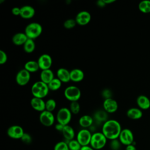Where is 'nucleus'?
<instances>
[{"instance_id": "obj_1", "label": "nucleus", "mask_w": 150, "mask_h": 150, "mask_svg": "<svg viewBox=\"0 0 150 150\" xmlns=\"http://www.w3.org/2000/svg\"><path fill=\"white\" fill-rule=\"evenodd\" d=\"M122 130L121 124L115 120H108L104 122L101 132L107 139H118Z\"/></svg>"}, {"instance_id": "obj_2", "label": "nucleus", "mask_w": 150, "mask_h": 150, "mask_svg": "<svg viewBox=\"0 0 150 150\" xmlns=\"http://www.w3.org/2000/svg\"><path fill=\"white\" fill-rule=\"evenodd\" d=\"M49 91L47 84L40 80L35 82L31 87V93L34 97L43 98L48 94Z\"/></svg>"}, {"instance_id": "obj_3", "label": "nucleus", "mask_w": 150, "mask_h": 150, "mask_svg": "<svg viewBox=\"0 0 150 150\" xmlns=\"http://www.w3.org/2000/svg\"><path fill=\"white\" fill-rule=\"evenodd\" d=\"M43 28L42 25L38 22H31L29 23L25 29V33L28 39H35L42 33Z\"/></svg>"}, {"instance_id": "obj_4", "label": "nucleus", "mask_w": 150, "mask_h": 150, "mask_svg": "<svg viewBox=\"0 0 150 150\" xmlns=\"http://www.w3.org/2000/svg\"><path fill=\"white\" fill-rule=\"evenodd\" d=\"M107 141V138L102 132H96L92 134L90 145L94 150H100L105 146Z\"/></svg>"}, {"instance_id": "obj_5", "label": "nucleus", "mask_w": 150, "mask_h": 150, "mask_svg": "<svg viewBox=\"0 0 150 150\" xmlns=\"http://www.w3.org/2000/svg\"><path fill=\"white\" fill-rule=\"evenodd\" d=\"M81 95L80 89L76 86H69L64 90L65 98L70 102L78 101L81 97Z\"/></svg>"}, {"instance_id": "obj_6", "label": "nucleus", "mask_w": 150, "mask_h": 150, "mask_svg": "<svg viewBox=\"0 0 150 150\" xmlns=\"http://www.w3.org/2000/svg\"><path fill=\"white\" fill-rule=\"evenodd\" d=\"M72 113L70 109L67 107L60 108L56 114V120L58 123L65 126L69 125L71 120Z\"/></svg>"}, {"instance_id": "obj_7", "label": "nucleus", "mask_w": 150, "mask_h": 150, "mask_svg": "<svg viewBox=\"0 0 150 150\" xmlns=\"http://www.w3.org/2000/svg\"><path fill=\"white\" fill-rule=\"evenodd\" d=\"M91 136L92 134L89 129L83 128L77 132L76 135V139L81 146L90 145Z\"/></svg>"}, {"instance_id": "obj_8", "label": "nucleus", "mask_w": 150, "mask_h": 150, "mask_svg": "<svg viewBox=\"0 0 150 150\" xmlns=\"http://www.w3.org/2000/svg\"><path fill=\"white\" fill-rule=\"evenodd\" d=\"M122 145L127 146L134 144V137L132 132L128 128L122 129L118 138Z\"/></svg>"}, {"instance_id": "obj_9", "label": "nucleus", "mask_w": 150, "mask_h": 150, "mask_svg": "<svg viewBox=\"0 0 150 150\" xmlns=\"http://www.w3.org/2000/svg\"><path fill=\"white\" fill-rule=\"evenodd\" d=\"M39 117L40 122L45 127H50L54 122L55 118L52 112L45 110L40 113Z\"/></svg>"}, {"instance_id": "obj_10", "label": "nucleus", "mask_w": 150, "mask_h": 150, "mask_svg": "<svg viewBox=\"0 0 150 150\" xmlns=\"http://www.w3.org/2000/svg\"><path fill=\"white\" fill-rule=\"evenodd\" d=\"M30 73L25 69L20 70L16 74L15 80L16 83L21 86L26 85L30 81Z\"/></svg>"}, {"instance_id": "obj_11", "label": "nucleus", "mask_w": 150, "mask_h": 150, "mask_svg": "<svg viewBox=\"0 0 150 150\" xmlns=\"http://www.w3.org/2000/svg\"><path fill=\"white\" fill-rule=\"evenodd\" d=\"M6 132L9 137L15 139H21L25 133L22 127L18 125H13L10 126L8 128Z\"/></svg>"}, {"instance_id": "obj_12", "label": "nucleus", "mask_w": 150, "mask_h": 150, "mask_svg": "<svg viewBox=\"0 0 150 150\" xmlns=\"http://www.w3.org/2000/svg\"><path fill=\"white\" fill-rule=\"evenodd\" d=\"M39 69L42 70L50 69L52 65L53 60L52 57L46 53L41 54L37 60Z\"/></svg>"}, {"instance_id": "obj_13", "label": "nucleus", "mask_w": 150, "mask_h": 150, "mask_svg": "<svg viewBox=\"0 0 150 150\" xmlns=\"http://www.w3.org/2000/svg\"><path fill=\"white\" fill-rule=\"evenodd\" d=\"M91 19L90 12L86 11H81L79 12L75 17V20L77 25L84 26L89 23Z\"/></svg>"}, {"instance_id": "obj_14", "label": "nucleus", "mask_w": 150, "mask_h": 150, "mask_svg": "<svg viewBox=\"0 0 150 150\" xmlns=\"http://www.w3.org/2000/svg\"><path fill=\"white\" fill-rule=\"evenodd\" d=\"M103 105L104 111L107 113H114L118 108L117 101L112 98L104 99Z\"/></svg>"}, {"instance_id": "obj_15", "label": "nucleus", "mask_w": 150, "mask_h": 150, "mask_svg": "<svg viewBox=\"0 0 150 150\" xmlns=\"http://www.w3.org/2000/svg\"><path fill=\"white\" fill-rule=\"evenodd\" d=\"M30 104L33 109L37 111L41 112L46 110L45 101L43 98L33 97L30 100Z\"/></svg>"}, {"instance_id": "obj_16", "label": "nucleus", "mask_w": 150, "mask_h": 150, "mask_svg": "<svg viewBox=\"0 0 150 150\" xmlns=\"http://www.w3.org/2000/svg\"><path fill=\"white\" fill-rule=\"evenodd\" d=\"M35 10L34 8L30 5H24L21 7L20 16L23 19H30L34 16Z\"/></svg>"}, {"instance_id": "obj_17", "label": "nucleus", "mask_w": 150, "mask_h": 150, "mask_svg": "<svg viewBox=\"0 0 150 150\" xmlns=\"http://www.w3.org/2000/svg\"><path fill=\"white\" fill-rule=\"evenodd\" d=\"M70 81L73 82H80L82 81L84 77L83 71L80 69H73L70 71Z\"/></svg>"}, {"instance_id": "obj_18", "label": "nucleus", "mask_w": 150, "mask_h": 150, "mask_svg": "<svg viewBox=\"0 0 150 150\" xmlns=\"http://www.w3.org/2000/svg\"><path fill=\"white\" fill-rule=\"evenodd\" d=\"M137 104L141 110H146L150 108V100L145 95H140L137 98Z\"/></svg>"}, {"instance_id": "obj_19", "label": "nucleus", "mask_w": 150, "mask_h": 150, "mask_svg": "<svg viewBox=\"0 0 150 150\" xmlns=\"http://www.w3.org/2000/svg\"><path fill=\"white\" fill-rule=\"evenodd\" d=\"M57 78L62 83H68L70 81V71L66 68H59L56 72Z\"/></svg>"}, {"instance_id": "obj_20", "label": "nucleus", "mask_w": 150, "mask_h": 150, "mask_svg": "<svg viewBox=\"0 0 150 150\" xmlns=\"http://www.w3.org/2000/svg\"><path fill=\"white\" fill-rule=\"evenodd\" d=\"M28 38L23 32H18L15 33L12 38V43L16 46L23 45L28 40Z\"/></svg>"}, {"instance_id": "obj_21", "label": "nucleus", "mask_w": 150, "mask_h": 150, "mask_svg": "<svg viewBox=\"0 0 150 150\" xmlns=\"http://www.w3.org/2000/svg\"><path fill=\"white\" fill-rule=\"evenodd\" d=\"M54 78V73L51 69L42 70L40 72V80L46 84H49Z\"/></svg>"}, {"instance_id": "obj_22", "label": "nucleus", "mask_w": 150, "mask_h": 150, "mask_svg": "<svg viewBox=\"0 0 150 150\" xmlns=\"http://www.w3.org/2000/svg\"><path fill=\"white\" fill-rule=\"evenodd\" d=\"M143 112L139 108L132 107L127 111V116L131 120H138L142 118Z\"/></svg>"}, {"instance_id": "obj_23", "label": "nucleus", "mask_w": 150, "mask_h": 150, "mask_svg": "<svg viewBox=\"0 0 150 150\" xmlns=\"http://www.w3.org/2000/svg\"><path fill=\"white\" fill-rule=\"evenodd\" d=\"M93 123V118L89 115H83L79 120V124L83 128L87 129L90 127Z\"/></svg>"}, {"instance_id": "obj_24", "label": "nucleus", "mask_w": 150, "mask_h": 150, "mask_svg": "<svg viewBox=\"0 0 150 150\" xmlns=\"http://www.w3.org/2000/svg\"><path fill=\"white\" fill-rule=\"evenodd\" d=\"M63 137L68 141L74 139L75 132L74 129L69 125H65L62 132Z\"/></svg>"}, {"instance_id": "obj_25", "label": "nucleus", "mask_w": 150, "mask_h": 150, "mask_svg": "<svg viewBox=\"0 0 150 150\" xmlns=\"http://www.w3.org/2000/svg\"><path fill=\"white\" fill-rule=\"evenodd\" d=\"M23 69L26 70L30 73L36 72L40 69L38 63L36 60H29L26 62L24 65Z\"/></svg>"}, {"instance_id": "obj_26", "label": "nucleus", "mask_w": 150, "mask_h": 150, "mask_svg": "<svg viewBox=\"0 0 150 150\" xmlns=\"http://www.w3.org/2000/svg\"><path fill=\"white\" fill-rule=\"evenodd\" d=\"M35 43L34 40L31 39H28L26 42L23 45L24 51L27 53H31L33 52L35 49Z\"/></svg>"}, {"instance_id": "obj_27", "label": "nucleus", "mask_w": 150, "mask_h": 150, "mask_svg": "<svg viewBox=\"0 0 150 150\" xmlns=\"http://www.w3.org/2000/svg\"><path fill=\"white\" fill-rule=\"evenodd\" d=\"M138 9L144 13H150V1L144 0L138 4Z\"/></svg>"}, {"instance_id": "obj_28", "label": "nucleus", "mask_w": 150, "mask_h": 150, "mask_svg": "<svg viewBox=\"0 0 150 150\" xmlns=\"http://www.w3.org/2000/svg\"><path fill=\"white\" fill-rule=\"evenodd\" d=\"M62 82L57 77L54 78L49 84H47L49 90L56 91L59 90L62 86Z\"/></svg>"}, {"instance_id": "obj_29", "label": "nucleus", "mask_w": 150, "mask_h": 150, "mask_svg": "<svg viewBox=\"0 0 150 150\" xmlns=\"http://www.w3.org/2000/svg\"><path fill=\"white\" fill-rule=\"evenodd\" d=\"M107 112H106L105 111H98L96 112L94 115V118L95 119L99 122H105L107 120Z\"/></svg>"}, {"instance_id": "obj_30", "label": "nucleus", "mask_w": 150, "mask_h": 150, "mask_svg": "<svg viewBox=\"0 0 150 150\" xmlns=\"http://www.w3.org/2000/svg\"><path fill=\"white\" fill-rule=\"evenodd\" d=\"M56 107V102L53 98L48 99L45 101V108L46 110L48 111L52 112Z\"/></svg>"}, {"instance_id": "obj_31", "label": "nucleus", "mask_w": 150, "mask_h": 150, "mask_svg": "<svg viewBox=\"0 0 150 150\" xmlns=\"http://www.w3.org/2000/svg\"><path fill=\"white\" fill-rule=\"evenodd\" d=\"M67 145L69 148V150H80L81 145L77 141V139H72L67 142Z\"/></svg>"}, {"instance_id": "obj_32", "label": "nucleus", "mask_w": 150, "mask_h": 150, "mask_svg": "<svg viewBox=\"0 0 150 150\" xmlns=\"http://www.w3.org/2000/svg\"><path fill=\"white\" fill-rule=\"evenodd\" d=\"M71 112L73 114H77L80 111V105L78 101L71 102L69 106Z\"/></svg>"}, {"instance_id": "obj_33", "label": "nucleus", "mask_w": 150, "mask_h": 150, "mask_svg": "<svg viewBox=\"0 0 150 150\" xmlns=\"http://www.w3.org/2000/svg\"><path fill=\"white\" fill-rule=\"evenodd\" d=\"M77 25L75 19H68L66 20L63 23V26L64 28L67 29H73L75 26Z\"/></svg>"}, {"instance_id": "obj_34", "label": "nucleus", "mask_w": 150, "mask_h": 150, "mask_svg": "<svg viewBox=\"0 0 150 150\" xmlns=\"http://www.w3.org/2000/svg\"><path fill=\"white\" fill-rule=\"evenodd\" d=\"M53 150H69L67 142L65 141H59L57 142L54 146Z\"/></svg>"}, {"instance_id": "obj_35", "label": "nucleus", "mask_w": 150, "mask_h": 150, "mask_svg": "<svg viewBox=\"0 0 150 150\" xmlns=\"http://www.w3.org/2000/svg\"><path fill=\"white\" fill-rule=\"evenodd\" d=\"M121 143L118 139L111 140L110 144V147L111 150H120L121 145Z\"/></svg>"}, {"instance_id": "obj_36", "label": "nucleus", "mask_w": 150, "mask_h": 150, "mask_svg": "<svg viewBox=\"0 0 150 150\" xmlns=\"http://www.w3.org/2000/svg\"><path fill=\"white\" fill-rule=\"evenodd\" d=\"M21 140L25 144H30L32 141V138L29 134L25 132L21 138Z\"/></svg>"}, {"instance_id": "obj_37", "label": "nucleus", "mask_w": 150, "mask_h": 150, "mask_svg": "<svg viewBox=\"0 0 150 150\" xmlns=\"http://www.w3.org/2000/svg\"><path fill=\"white\" fill-rule=\"evenodd\" d=\"M8 60V56L6 52L2 50H0V64H5Z\"/></svg>"}, {"instance_id": "obj_38", "label": "nucleus", "mask_w": 150, "mask_h": 150, "mask_svg": "<svg viewBox=\"0 0 150 150\" xmlns=\"http://www.w3.org/2000/svg\"><path fill=\"white\" fill-rule=\"evenodd\" d=\"M12 13L15 15V16H20V13H21V8L15 6L13 7L12 9Z\"/></svg>"}, {"instance_id": "obj_39", "label": "nucleus", "mask_w": 150, "mask_h": 150, "mask_svg": "<svg viewBox=\"0 0 150 150\" xmlns=\"http://www.w3.org/2000/svg\"><path fill=\"white\" fill-rule=\"evenodd\" d=\"M103 95L105 97V99L111 98V93H110V91L108 90H104L103 93Z\"/></svg>"}, {"instance_id": "obj_40", "label": "nucleus", "mask_w": 150, "mask_h": 150, "mask_svg": "<svg viewBox=\"0 0 150 150\" xmlns=\"http://www.w3.org/2000/svg\"><path fill=\"white\" fill-rule=\"evenodd\" d=\"M64 125H63L62 124H59V123H57L56 125H55V129L57 130V131H59V132H62V131H63V128H64Z\"/></svg>"}, {"instance_id": "obj_41", "label": "nucleus", "mask_w": 150, "mask_h": 150, "mask_svg": "<svg viewBox=\"0 0 150 150\" xmlns=\"http://www.w3.org/2000/svg\"><path fill=\"white\" fill-rule=\"evenodd\" d=\"M125 150H137V148L133 144H131V145L126 146Z\"/></svg>"}, {"instance_id": "obj_42", "label": "nucleus", "mask_w": 150, "mask_h": 150, "mask_svg": "<svg viewBox=\"0 0 150 150\" xmlns=\"http://www.w3.org/2000/svg\"><path fill=\"white\" fill-rule=\"evenodd\" d=\"M97 5L98 6H100V7H103V6H105L106 5V4H105L104 0H100V1H98L97 2Z\"/></svg>"}, {"instance_id": "obj_43", "label": "nucleus", "mask_w": 150, "mask_h": 150, "mask_svg": "<svg viewBox=\"0 0 150 150\" xmlns=\"http://www.w3.org/2000/svg\"><path fill=\"white\" fill-rule=\"evenodd\" d=\"M80 150H94V149L90 145H87V146H81Z\"/></svg>"}, {"instance_id": "obj_44", "label": "nucleus", "mask_w": 150, "mask_h": 150, "mask_svg": "<svg viewBox=\"0 0 150 150\" xmlns=\"http://www.w3.org/2000/svg\"><path fill=\"white\" fill-rule=\"evenodd\" d=\"M104 2H105V4L106 5H107V4H111V3H113V2H115V0H104Z\"/></svg>"}]
</instances>
